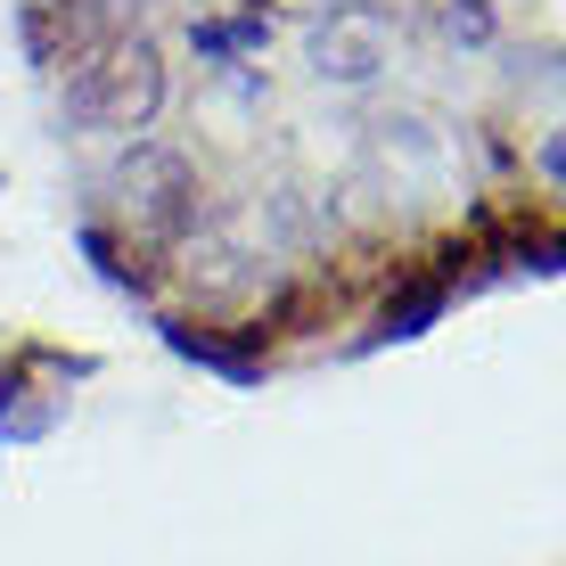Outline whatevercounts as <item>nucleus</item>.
I'll return each mask as SVG.
<instances>
[{"instance_id": "nucleus-1", "label": "nucleus", "mask_w": 566, "mask_h": 566, "mask_svg": "<svg viewBox=\"0 0 566 566\" xmlns=\"http://www.w3.org/2000/svg\"><path fill=\"white\" fill-rule=\"evenodd\" d=\"M66 124L74 132H99V140H132V132L156 124L165 107V50L148 33H124V42L91 50L83 66H66Z\"/></svg>"}, {"instance_id": "nucleus-2", "label": "nucleus", "mask_w": 566, "mask_h": 566, "mask_svg": "<svg viewBox=\"0 0 566 566\" xmlns=\"http://www.w3.org/2000/svg\"><path fill=\"white\" fill-rule=\"evenodd\" d=\"M107 198H115V213H124L140 239H181L189 222H198V165H189L181 148H165V140H132L124 156L107 165Z\"/></svg>"}, {"instance_id": "nucleus-3", "label": "nucleus", "mask_w": 566, "mask_h": 566, "mask_svg": "<svg viewBox=\"0 0 566 566\" xmlns=\"http://www.w3.org/2000/svg\"><path fill=\"white\" fill-rule=\"evenodd\" d=\"M140 33V0H25L17 17V42L33 66H83L91 50Z\"/></svg>"}, {"instance_id": "nucleus-4", "label": "nucleus", "mask_w": 566, "mask_h": 566, "mask_svg": "<svg viewBox=\"0 0 566 566\" xmlns=\"http://www.w3.org/2000/svg\"><path fill=\"white\" fill-rule=\"evenodd\" d=\"M386 50H395V33H386V17L369 9V0H337V9L312 25V74L321 83H369V74L386 66Z\"/></svg>"}, {"instance_id": "nucleus-5", "label": "nucleus", "mask_w": 566, "mask_h": 566, "mask_svg": "<svg viewBox=\"0 0 566 566\" xmlns=\"http://www.w3.org/2000/svg\"><path fill=\"white\" fill-rule=\"evenodd\" d=\"M189 42H198L206 66H230V57H255V50L271 42V17H263V9H213V17L189 25Z\"/></svg>"}, {"instance_id": "nucleus-6", "label": "nucleus", "mask_w": 566, "mask_h": 566, "mask_svg": "<svg viewBox=\"0 0 566 566\" xmlns=\"http://www.w3.org/2000/svg\"><path fill=\"white\" fill-rule=\"evenodd\" d=\"M165 345L181 361H206L213 378H230V386H255L263 378V354H247V345H230V337H213V328H189V321H165Z\"/></svg>"}, {"instance_id": "nucleus-7", "label": "nucleus", "mask_w": 566, "mask_h": 566, "mask_svg": "<svg viewBox=\"0 0 566 566\" xmlns=\"http://www.w3.org/2000/svg\"><path fill=\"white\" fill-rule=\"evenodd\" d=\"M452 304V280H411L402 296H386V312H378V337H419L436 312Z\"/></svg>"}, {"instance_id": "nucleus-8", "label": "nucleus", "mask_w": 566, "mask_h": 566, "mask_svg": "<svg viewBox=\"0 0 566 566\" xmlns=\"http://www.w3.org/2000/svg\"><path fill=\"white\" fill-rule=\"evenodd\" d=\"M213 9H263V0H198V17H213Z\"/></svg>"}]
</instances>
